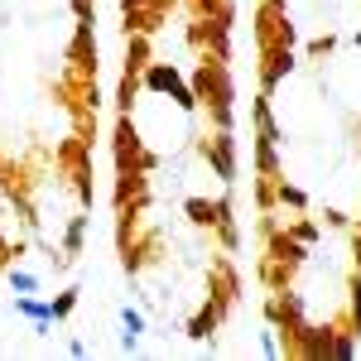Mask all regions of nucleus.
<instances>
[{"instance_id":"f257e3e1","label":"nucleus","mask_w":361,"mask_h":361,"mask_svg":"<svg viewBox=\"0 0 361 361\" xmlns=\"http://www.w3.org/2000/svg\"><path fill=\"white\" fill-rule=\"evenodd\" d=\"M15 308L25 313L29 323H34V333H49V323H54V304H39V299L20 294V299H15Z\"/></svg>"},{"instance_id":"f03ea898","label":"nucleus","mask_w":361,"mask_h":361,"mask_svg":"<svg viewBox=\"0 0 361 361\" xmlns=\"http://www.w3.org/2000/svg\"><path fill=\"white\" fill-rule=\"evenodd\" d=\"M149 87H173L178 106H193V92L178 82V73H173V68H154V73H149Z\"/></svg>"},{"instance_id":"7ed1b4c3","label":"nucleus","mask_w":361,"mask_h":361,"mask_svg":"<svg viewBox=\"0 0 361 361\" xmlns=\"http://www.w3.org/2000/svg\"><path fill=\"white\" fill-rule=\"evenodd\" d=\"M121 328H126L121 347H126V352H135V347H140V333H145V318H140L135 308H121Z\"/></svg>"},{"instance_id":"20e7f679","label":"nucleus","mask_w":361,"mask_h":361,"mask_svg":"<svg viewBox=\"0 0 361 361\" xmlns=\"http://www.w3.org/2000/svg\"><path fill=\"white\" fill-rule=\"evenodd\" d=\"M10 289H15V294H34V289H39V279L29 275V270H10Z\"/></svg>"},{"instance_id":"39448f33","label":"nucleus","mask_w":361,"mask_h":361,"mask_svg":"<svg viewBox=\"0 0 361 361\" xmlns=\"http://www.w3.org/2000/svg\"><path fill=\"white\" fill-rule=\"evenodd\" d=\"M212 159H217V173H222V178H231V140H217V154H212Z\"/></svg>"},{"instance_id":"423d86ee","label":"nucleus","mask_w":361,"mask_h":361,"mask_svg":"<svg viewBox=\"0 0 361 361\" xmlns=\"http://www.w3.org/2000/svg\"><path fill=\"white\" fill-rule=\"evenodd\" d=\"M82 231H87V217H73V226H68V255H78V246H82Z\"/></svg>"},{"instance_id":"0eeeda50","label":"nucleus","mask_w":361,"mask_h":361,"mask_svg":"<svg viewBox=\"0 0 361 361\" xmlns=\"http://www.w3.org/2000/svg\"><path fill=\"white\" fill-rule=\"evenodd\" d=\"M73 308H78V289H68L63 299H54V318H68Z\"/></svg>"},{"instance_id":"6e6552de","label":"nucleus","mask_w":361,"mask_h":361,"mask_svg":"<svg viewBox=\"0 0 361 361\" xmlns=\"http://www.w3.org/2000/svg\"><path fill=\"white\" fill-rule=\"evenodd\" d=\"M260 352H265V357H279V342H275V333H260Z\"/></svg>"},{"instance_id":"1a4fd4ad","label":"nucleus","mask_w":361,"mask_h":361,"mask_svg":"<svg viewBox=\"0 0 361 361\" xmlns=\"http://www.w3.org/2000/svg\"><path fill=\"white\" fill-rule=\"evenodd\" d=\"M279 197H284L289 207H304V193H299V188H279Z\"/></svg>"},{"instance_id":"9d476101","label":"nucleus","mask_w":361,"mask_h":361,"mask_svg":"<svg viewBox=\"0 0 361 361\" xmlns=\"http://www.w3.org/2000/svg\"><path fill=\"white\" fill-rule=\"evenodd\" d=\"M357 44H361V39H357Z\"/></svg>"}]
</instances>
